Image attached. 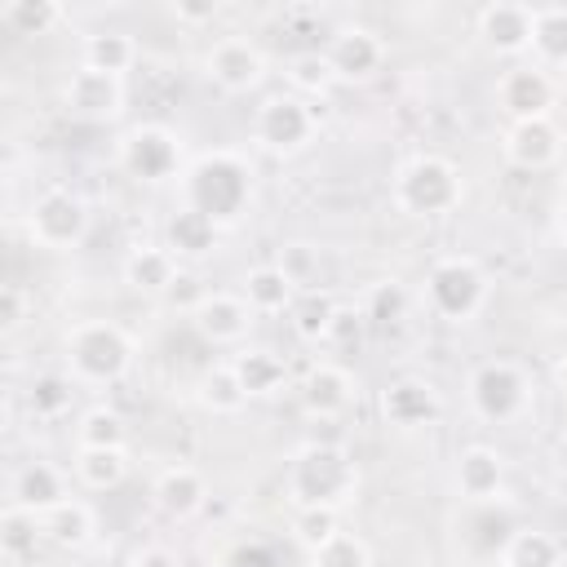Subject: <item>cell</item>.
Segmentation results:
<instances>
[{"instance_id": "24", "label": "cell", "mask_w": 567, "mask_h": 567, "mask_svg": "<svg viewBox=\"0 0 567 567\" xmlns=\"http://www.w3.org/2000/svg\"><path fill=\"white\" fill-rule=\"evenodd\" d=\"M230 363H235V372H239L248 399H275V394H284V390L292 385L288 359H284L275 346H252V341H248V346H239V350L230 354Z\"/></svg>"}, {"instance_id": "50", "label": "cell", "mask_w": 567, "mask_h": 567, "mask_svg": "<svg viewBox=\"0 0 567 567\" xmlns=\"http://www.w3.org/2000/svg\"><path fill=\"white\" fill-rule=\"evenodd\" d=\"M554 75H558V84H563V89H567V62H563V66H558V71H554Z\"/></svg>"}, {"instance_id": "14", "label": "cell", "mask_w": 567, "mask_h": 567, "mask_svg": "<svg viewBox=\"0 0 567 567\" xmlns=\"http://www.w3.org/2000/svg\"><path fill=\"white\" fill-rule=\"evenodd\" d=\"M323 53H328V62H332L341 84H368V80L381 75V66L390 58V44L368 22H341V27H332Z\"/></svg>"}, {"instance_id": "8", "label": "cell", "mask_w": 567, "mask_h": 567, "mask_svg": "<svg viewBox=\"0 0 567 567\" xmlns=\"http://www.w3.org/2000/svg\"><path fill=\"white\" fill-rule=\"evenodd\" d=\"M89 230H93V208L75 186H44L22 213V235L40 252H75L84 248Z\"/></svg>"}, {"instance_id": "18", "label": "cell", "mask_w": 567, "mask_h": 567, "mask_svg": "<svg viewBox=\"0 0 567 567\" xmlns=\"http://www.w3.org/2000/svg\"><path fill=\"white\" fill-rule=\"evenodd\" d=\"M354 399H359L354 372L341 368V363H332V359H315V363L301 372V381H297V403H301V412H306L310 421H323V425L337 421V416H346Z\"/></svg>"}, {"instance_id": "52", "label": "cell", "mask_w": 567, "mask_h": 567, "mask_svg": "<svg viewBox=\"0 0 567 567\" xmlns=\"http://www.w3.org/2000/svg\"><path fill=\"white\" fill-rule=\"evenodd\" d=\"M563 195H567V182H563Z\"/></svg>"}, {"instance_id": "20", "label": "cell", "mask_w": 567, "mask_h": 567, "mask_svg": "<svg viewBox=\"0 0 567 567\" xmlns=\"http://www.w3.org/2000/svg\"><path fill=\"white\" fill-rule=\"evenodd\" d=\"M151 505L168 523H186V518L204 514L208 509V478H204V470L190 465V461L164 465L155 474V483H151Z\"/></svg>"}, {"instance_id": "42", "label": "cell", "mask_w": 567, "mask_h": 567, "mask_svg": "<svg viewBox=\"0 0 567 567\" xmlns=\"http://www.w3.org/2000/svg\"><path fill=\"white\" fill-rule=\"evenodd\" d=\"M363 328H368V315H363V306H346V301H337V310H332V323H328V337H323V346H359Z\"/></svg>"}, {"instance_id": "46", "label": "cell", "mask_w": 567, "mask_h": 567, "mask_svg": "<svg viewBox=\"0 0 567 567\" xmlns=\"http://www.w3.org/2000/svg\"><path fill=\"white\" fill-rule=\"evenodd\" d=\"M204 292H208V288H199V279H195L190 270H182V275H177V284L164 292V306H173V310H186V315H190V310L199 306V297H204Z\"/></svg>"}, {"instance_id": "21", "label": "cell", "mask_w": 567, "mask_h": 567, "mask_svg": "<svg viewBox=\"0 0 567 567\" xmlns=\"http://www.w3.org/2000/svg\"><path fill=\"white\" fill-rule=\"evenodd\" d=\"M71 496V474L44 456H31L22 461L13 474H9V501L4 505H18L27 514H49L53 505H62Z\"/></svg>"}, {"instance_id": "5", "label": "cell", "mask_w": 567, "mask_h": 567, "mask_svg": "<svg viewBox=\"0 0 567 567\" xmlns=\"http://www.w3.org/2000/svg\"><path fill=\"white\" fill-rule=\"evenodd\" d=\"M492 301V275L483 270L478 257L470 252H447L439 261H430L425 279H421V306L447 323V328H470Z\"/></svg>"}, {"instance_id": "7", "label": "cell", "mask_w": 567, "mask_h": 567, "mask_svg": "<svg viewBox=\"0 0 567 567\" xmlns=\"http://www.w3.org/2000/svg\"><path fill=\"white\" fill-rule=\"evenodd\" d=\"M319 106L306 102L301 93L292 89H279V93H266L257 106H252V146L275 155V159H292L301 151H310L319 142Z\"/></svg>"}, {"instance_id": "9", "label": "cell", "mask_w": 567, "mask_h": 567, "mask_svg": "<svg viewBox=\"0 0 567 567\" xmlns=\"http://www.w3.org/2000/svg\"><path fill=\"white\" fill-rule=\"evenodd\" d=\"M115 159L142 186L182 182V173H186V146H182V137L168 124H155V120L128 124L120 133V142H115Z\"/></svg>"}, {"instance_id": "45", "label": "cell", "mask_w": 567, "mask_h": 567, "mask_svg": "<svg viewBox=\"0 0 567 567\" xmlns=\"http://www.w3.org/2000/svg\"><path fill=\"white\" fill-rule=\"evenodd\" d=\"M27 306H31L27 292H22L18 284H4V288H0V328H4V332H18L22 319H27Z\"/></svg>"}, {"instance_id": "48", "label": "cell", "mask_w": 567, "mask_h": 567, "mask_svg": "<svg viewBox=\"0 0 567 567\" xmlns=\"http://www.w3.org/2000/svg\"><path fill=\"white\" fill-rule=\"evenodd\" d=\"M549 465H554V474L567 483V430L554 434V443H549Z\"/></svg>"}, {"instance_id": "27", "label": "cell", "mask_w": 567, "mask_h": 567, "mask_svg": "<svg viewBox=\"0 0 567 567\" xmlns=\"http://www.w3.org/2000/svg\"><path fill=\"white\" fill-rule=\"evenodd\" d=\"M239 297L252 306V315L261 319V315H288L292 306H297V297H301V288L275 266V261H266V266H252L244 279H239Z\"/></svg>"}, {"instance_id": "23", "label": "cell", "mask_w": 567, "mask_h": 567, "mask_svg": "<svg viewBox=\"0 0 567 567\" xmlns=\"http://www.w3.org/2000/svg\"><path fill=\"white\" fill-rule=\"evenodd\" d=\"M164 244H168V252H173L182 266H195V261H208V257L217 252L221 226H217L213 217H204L199 208L177 204V208L168 213V221H164Z\"/></svg>"}, {"instance_id": "35", "label": "cell", "mask_w": 567, "mask_h": 567, "mask_svg": "<svg viewBox=\"0 0 567 567\" xmlns=\"http://www.w3.org/2000/svg\"><path fill=\"white\" fill-rule=\"evenodd\" d=\"M532 62L558 71L567 62V4H540L536 9V31H532Z\"/></svg>"}, {"instance_id": "51", "label": "cell", "mask_w": 567, "mask_h": 567, "mask_svg": "<svg viewBox=\"0 0 567 567\" xmlns=\"http://www.w3.org/2000/svg\"><path fill=\"white\" fill-rule=\"evenodd\" d=\"M412 567H430V563H412Z\"/></svg>"}, {"instance_id": "2", "label": "cell", "mask_w": 567, "mask_h": 567, "mask_svg": "<svg viewBox=\"0 0 567 567\" xmlns=\"http://www.w3.org/2000/svg\"><path fill=\"white\" fill-rule=\"evenodd\" d=\"M252 199H257V168L235 146L199 151L186 164V173H182V204L199 208L221 230L235 226V221H244L252 213Z\"/></svg>"}, {"instance_id": "33", "label": "cell", "mask_w": 567, "mask_h": 567, "mask_svg": "<svg viewBox=\"0 0 567 567\" xmlns=\"http://www.w3.org/2000/svg\"><path fill=\"white\" fill-rule=\"evenodd\" d=\"M44 545V527H40V514H27L18 505H4L0 514V554L4 563H31L35 549Z\"/></svg>"}, {"instance_id": "32", "label": "cell", "mask_w": 567, "mask_h": 567, "mask_svg": "<svg viewBox=\"0 0 567 567\" xmlns=\"http://www.w3.org/2000/svg\"><path fill=\"white\" fill-rule=\"evenodd\" d=\"M284 80H288V89L301 93L306 102H319V97H328V93L341 84L323 49H297V53L284 62Z\"/></svg>"}, {"instance_id": "1", "label": "cell", "mask_w": 567, "mask_h": 567, "mask_svg": "<svg viewBox=\"0 0 567 567\" xmlns=\"http://www.w3.org/2000/svg\"><path fill=\"white\" fill-rule=\"evenodd\" d=\"M363 487V470L341 439H306L284 461V501L292 509H346Z\"/></svg>"}, {"instance_id": "39", "label": "cell", "mask_w": 567, "mask_h": 567, "mask_svg": "<svg viewBox=\"0 0 567 567\" xmlns=\"http://www.w3.org/2000/svg\"><path fill=\"white\" fill-rule=\"evenodd\" d=\"M306 567H372V549L359 532H337L332 540H323L319 549L306 554Z\"/></svg>"}, {"instance_id": "6", "label": "cell", "mask_w": 567, "mask_h": 567, "mask_svg": "<svg viewBox=\"0 0 567 567\" xmlns=\"http://www.w3.org/2000/svg\"><path fill=\"white\" fill-rule=\"evenodd\" d=\"M536 381L518 359L492 354L465 372V403L483 425H518L532 412Z\"/></svg>"}, {"instance_id": "29", "label": "cell", "mask_w": 567, "mask_h": 567, "mask_svg": "<svg viewBox=\"0 0 567 567\" xmlns=\"http://www.w3.org/2000/svg\"><path fill=\"white\" fill-rule=\"evenodd\" d=\"M501 567H567V545L545 527H518L501 545Z\"/></svg>"}, {"instance_id": "28", "label": "cell", "mask_w": 567, "mask_h": 567, "mask_svg": "<svg viewBox=\"0 0 567 567\" xmlns=\"http://www.w3.org/2000/svg\"><path fill=\"white\" fill-rule=\"evenodd\" d=\"M195 399H199V408H204L208 416H239V412L252 403L230 359H217V363H208V368L199 372Z\"/></svg>"}, {"instance_id": "13", "label": "cell", "mask_w": 567, "mask_h": 567, "mask_svg": "<svg viewBox=\"0 0 567 567\" xmlns=\"http://www.w3.org/2000/svg\"><path fill=\"white\" fill-rule=\"evenodd\" d=\"M558 93H563L558 75H554L549 66L532 62V58H523V62H509V66L496 75V89H492V97H496V106L509 115V124H514V120L554 115V102H558Z\"/></svg>"}, {"instance_id": "30", "label": "cell", "mask_w": 567, "mask_h": 567, "mask_svg": "<svg viewBox=\"0 0 567 567\" xmlns=\"http://www.w3.org/2000/svg\"><path fill=\"white\" fill-rule=\"evenodd\" d=\"M137 58H142L137 40L128 31H111V27L89 31L84 44H80V66H93V71H106V75H120V80L137 66Z\"/></svg>"}, {"instance_id": "53", "label": "cell", "mask_w": 567, "mask_h": 567, "mask_svg": "<svg viewBox=\"0 0 567 567\" xmlns=\"http://www.w3.org/2000/svg\"><path fill=\"white\" fill-rule=\"evenodd\" d=\"M563 545H567V536H563Z\"/></svg>"}, {"instance_id": "34", "label": "cell", "mask_w": 567, "mask_h": 567, "mask_svg": "<svg viewBox=\"0 0 567 567\" xmlns=\"http://www.w3.org/2000/svg\"><path fill=\"white\" fill-rule=\"evenodd\" d=\"M75 447H128V421L111 403H93L75 416Z\"/></svg>"}, {"instance_id": "41", "label": "cell", "mask_w": 567, "mask_h": 567, "mask_svg": "<svg viewBox=\"0 0 567 567\" xmlns=\"http://www.w3.org/2000/svg\"><path fill=\"white\" fill-rule=\"evenodd\" d=\"M363 315H368V323H381V328L399 323L408 315V288L399 279H377L363 297Z\"/></svg>"}, {"instance_id": "4", "label": "cell", "mask_w": 567, "mask_h": 567, "mask_svg": "<svg viewBox=\"0 0 567 567\" xmlns=\"http://www.w3.org/2000/svg\"><path fill=\"white\" fill-rule=\"evenodd\" d=\"M390 204L403 213V217H416V221H434V217H447L465 204V173L439 155V151H421L412 159H403L390 177Z\"/></svg>"}, {"instance_id": "15", "label": "cell", "mask_w": 567, "mask_h": 567, "mask_svg": "<svg viewBox=\"0 0 567 567\" xmlns=\"http://www.w3.org/2000/svg\"><path fill=\"white\" fill-rule=\"evenodd\" d=\"M186 319H190L195 337L204 346H213V350H239V346H248V332L257 323L252 306L239 292H226V288H208Z\"/></svg>"}, {"instance_id": "37", "label": "cell", "mask_w": 567, "mask_h": 567, "mask_svg": "<svg viewBox=\"0 0 567 567\" xmlns=\"http://www.w3.org/2000/svg\"><path fill=\"white\" fill-rule=\"evenodd\" d=\"M62 18H66V9L58 0H9L0 9V22L13 35H49Z\"/></svg>"}, {"instance_id": "3", "label": "cell", "mask_w": 567, "mask_h": 567, "mask_svg": "<svg viewBox=\"0 0 567 567\" xmlns=\"http://www.w3.org/2000/svg\"><path fill=\"white\" fill-rule=\"evenodd\" d=\"M137 363V341L124 323L89 315L62 328V372L80 390H111Z\"/></svg>"}, {"instance_id": "49", "label": "cell", "mask_w": 567, "mask_h": 567, "mask_svg": "<svg viewBox=\"0 0 567 567\" xmlns=\"http://www.w3.org/2000/svg\"><path fill=\"white\" fill-rule=\"evenodd\" d=\"M554 385H558V394L567 399V354H558V363H554Z\"/></svg>"}, {"instance_id": "54", "label": "cell", "mask_w": 567, "mask_h": 567, "mask_svg": "<svg viewBox=\"0 0 567 567\" xmlns=\"http://www.w3.org/2000/svg\"><path fill=\"white\" fill-rule=\"evenodd\" d=\"M563 354H567V350H563Z\"/></svg>"}, {"instance_id": "31", "label": "cell", "mask_w": 567, "mask_h": 567, "mask_svg": "<svg viewBox=\"0 0 567 567\" xmlns=\"http://www.w3.org/2000/svg\"><path fill=\"white\" fill-rule=\"evenodd\" d=\"M128 470H133L128 447H75V461H71L75 483L89 492H115L128 478Z\"/></svg>"}, {"instance_id": "38", "label": "cell", "mask_w": 567, "mask_h": 567, "mask_svg": "<svg viewBox=\"0 0 567 567\" xmlns=\"http://www.w3.org/2000/svg\"><path fill=\"white\" fill-rule=\"evenodd\" d=\"M275 266L301 288V292H310V288H319V270H323V257H319V244H310V239H288V244H279V252H275Z\"/></svg>"}, {"instance_id": "43", "label": "cell", "mask_w": 567, "mask_h": 567, "mask_svg": "<svg viewBox=\"0 0 567 567\" xmlns=\"http://www.w3.org/2000/svg\"><path fill=\"white\" fill-rule=\"evenodd\" d=\"M217 567H279V558L261 536H244L217 558Z\"/></svg>"}, {"instance_id": "17", "label": "cell", "mask_w": 567, "mask_h": 567, "mask_svg": "<svg viewBox=\"0 0 567 567\" xmlns=\"http://www.w3.org/2000/svg\"><path fill=\"white\" fill-rule=\"evenodd\" d=\"M474 31H478V40H483L487 53L509 58V62H523V58L532 53L536 4H523V0H492V4L478 9Z\"/></svg>"}, {"instance_id": "25", "label": "cell", "mask_w": 567, "mask_h": 567, "mask_svg": "<svg viewBox=\"0 0 567 567\" xmlns=\"http://www.w3.org/2000/svg\"><path fill=\"white\" fill-rule=\"evenodd\" d=\"M40 527H44V540H49L53 549L80 554V549H89V545L97 540V509H93L84 496H66L62 505H53V509L40 518Z\"/></svg>"}, {"instance_id": "26", "label": "cell", "mask_w": 567, "mask_h": 567, "mask_svg": "<svg viewBox=\"0 0 567 567\" xmlns=\"http://www.w3.org/2000/svg\"><path fill=\"white\" fill-rule=\"evenodd\" d=\"M18 394H22V408H27L31 421H40V425H58V421L71 416L80 385H75L66 372H53V368H49V372H35Z\"/></svg>"}, {"instance_id": "22", "label": "cell", "mask_w": 567, "mask_h": 567, "mask_svg": "<svg viewBox=\"0 0 567 567\" xmlns=\"http://www.w3.org/2000/svg\"><path fill=\"white\" fill-rule=\"evenodd\" d=\"M182 270H186V266L168 252L164 239H159V244H133V248L124 252V261H120V275H124V284H128V292L151 297V301H164V292L177 284Z\"/></svg>"}, {"instance_id": "10", "label": "cell", "mask_w": 567, "mask_h": 567, "mask_svg": "<svg viewBox=\"0 0 567 567\" xmlns=\"http://www.w3.org/2000/svg\"><path fill=\"white\" fill-rule=\"evenodd\" d=\"M199 71H204V80H208L217 93H226V97H248V93H257V89L266 84L270 62H266V53H261L248 35H221V40H213V44L204 49Z\"/></svg>"}, {"instance_id": "36", "label": "cell", "mask_w": 567, "mask_h": 567, "mask_svg": "<svg viewBox=\"0 0 567 567\" xmlns=\"http://www.w3.org/2000/svg\"><path fill=\"white\" fill-rule=\"evenodd\" d=\"M332 310H337V297L328 288H310L297 297V306L288 310V323L292 332L306 341V346H323L328 337V323H332Z\"/></svg>"}, {"instance_id": "11", "label": "cell", "mask_w": 567, "mask_h": 567, "mask_svg": "<svg viewBox=\"0 0 567 567\" xmlns=\"http://www.w3.org/2000/svg\"><path fill=\"white\" fill-rule=\"evenodd\" d=\"M377 412L390 430L399 434H421L430 425L443 421V394L430 377H416V372H403V377H390L377 394Z\"/></svg>"}, {"instance_id": "40", "label": "cell", "mask_w": 567, "mask_h": 567, "mask_svg": "<svg viewBox=\"0 0 567 567\" xmlns=\"http://www.w3.org/2000/svg\"><path fill=\"white\" fill-rule=\"evenodd\" d=\"M341 532V509H292V523H288V536L301 554L319 549L323 540H332Z\"/></svg>"}, {"instance_id": "12", "label": "cell", "mask_w": 567, "mask_h": 567, "mask_svg": "<svg viewBox=\"0 0 567 567\" xmlns=\"http://www.w3.org/2000/svg\"><path fill=\"white\" fill-rule=\"evenodd\" d=\"M452 492L456 501L474 505V509H492L501 501H509V461L501 447L492 443H470L456 452L452 461Z\"/></svg>"}, {"instance_id": "19", "label": "cell", "mask_w": 567, "mask_h": 567, "mask_svg": "<svg viewBox=\"0 0 567 567\" xmlns=\"http://www.w3.org/2000/svg\"><path fill=\"white\" fill-rule=\"evenodd\" d=\"M501 155L509 168L523 173H545L563 159V128L554 115H536V120H514L501 133Z\"/></svg>"}, {"instance_id": "47", "label": "cell", "mask_w": 567, "mask_h": 567, "mask_svg": "<svg viewBox=\"0 0 567 567\" xmlns=\"http://www.w3.org/2000/svg\"><path fill=\"white\" fill-rule=\"evenodd\" d=\"M168 18L177 27H204L217 18V4L213 0H177V4H168Z\"/></svg>"}, {"instance_id": "16", "label": "cell", "mask_w": 567, "mask_h": 567, "mask_svg": "<svg viewBox=\"0 0 567 567\" xmlns=\"http://www.w3.org/2000/svg\"><path fill=\"white\" fill-rule=\"evenodd\" d=\"M62 106H66V115H75L84 124H111L128 106V84L120 75L93 71V66H75L62 80Z\"/></svg>"}, {"instance_id": "44", "label": "cell", "mask_w": 567, "mask_h": 567, "mask_svg": "<svg viewBox=\"0 0 567 567\" xmlns=\"http://www.w3.org/2000/svg\"><path fill=\"white\" fill-rule=\"evenodd\" d=\"M120 567H182V558H177L168 545H159V540H137V545L124 554Z\"/></svg>"}]
</instances>
